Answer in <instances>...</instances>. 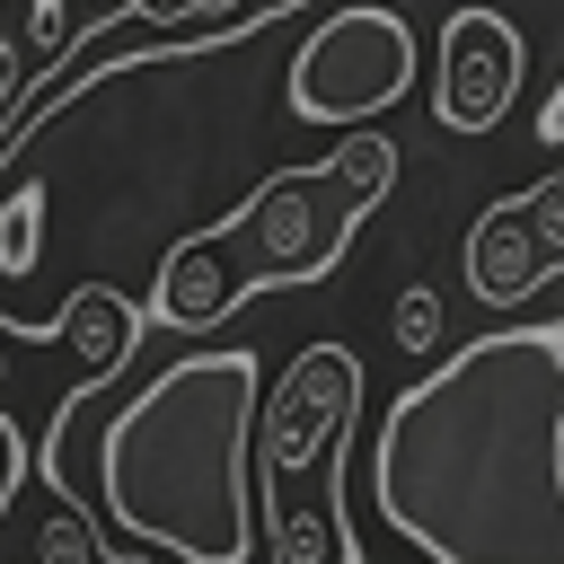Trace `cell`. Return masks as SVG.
I'll use <instances>...</instances> for the list:
<instances>
[{"instance_id": "6da1fadb", "label": "cell", "mask_w": 564, "mask_h": 564, "mask_svg": "<svg viewBox=\"0 0 564 564\" xmlns=\"http://www.w3.org/2000/svg\"><path fill=\"white\" fill-rule=\"evenodd\" d=\"M370 502L423 564H564V317L432 361L379 414Z\"/></svg>"}, {"instance_id": "7a4b0ae2", "label": "cell", "mask_w": 564, "mask_h": 564, "mask_svg": "<svg viewBox=\"0 0 564 564\" xmlns=\"http://www.w3.org/2000/svg\"><path fill=\"white\" fill-rule=\"evenodd\" d=\"M256 432H264V352L203 344L167 361L97 441V502L141 546L176 564H247L256 555Z\"/></svg>"}, {"instance_id": "3957f363", "label": "cell", "mask_w": 564, "mask_h": 564, "mask_svg": "<svg viewBox=\"0 0 564 564\" xmlns=\"http://www.w3.org/2000/svg\"><path fill=\"white\" fill-rule=\"evenodd\" d=\"M388 185H397V141H388V132H344L326 159L264 176L229 220L185 229V238L159 256L150 326H167V335H212L220 317H238V308L264 300V291L326 282V273L344 264L352 229L388 203Z\"/></svg>"}, {"instance_id": "277c9868", "label": "cell", "mask_w": 564, "mask_h": 564, "mask_svg": "<svg viewBox=\"0 0 564 564\" xmlns=\"http://www.w3.org/2000/svg\"><path fill=\"white\" fill-rule=\"evenodd\" d=\"M423 70V44L397 9L352 0L335 18H317L282 70V115L291 123H326V132H370Z\"/></svg>"}, {"instance_id": "5b68a950", "label": "cell", "mask_w": 564, "mask_h": 564, "mask_svg": "<svg viewBox=\"0 0 564 564\" xmlns=\"http://www.w3.org/2000/svg\"><path fill=\"white\" fill-rule=\"evenodd\" d=\"M352 423H361V352L352 344H300L282 361V388H264V432H256L264 494L326 467L352 441Z\"/></svg>"}, {"instance_id": "8992f818", "label": "cell", "mask_w": 564, "mask_h": 564, "mask_svg": "<svg viewBox=\"0 0 564 564\" xmlns=\"http://www.w3.org/2000/svg\"><path fill=\"white\" fill-rule=\"evenodd\" d=\"M520 26L502 9H449L441 62H432V123L441 132H494L520 97Z\"/></svg>"}, {"instance_id": "52a82bcc", "label": "cell", "mask_w": 564, "mask_h": 564, "mask_svg": "<svg viewBox=\"0 0 564 564\" xmlns=\"http://www.w3.org/2000/svg\"><path fill=\"white\" fill-rule=\"evenodd\" d=\"M467 291L494 308V317H511V308H529L538 300V282H555V264H546V247H538V229L520 220V203H494L476 229H467Z\"/></svg>"}, {"instance_id": "ba28073f", "label": "cell", "mask_w": 564, "mask_h": 564, "mask_svg": "<svg viewBox=\"0 0 564 564\" xmlns=\"http://www.w3.org/2000/svg\"><path fill=\"white\" fill-rule=\"evenodd\" d=\"M62 326H70V361H79V388H70V405L88 397V388H106L123 361H132V344H141V300H123V291H106V282H79L70 300H62Z\"/></svg>"}, {"instance_id": "9c48e42d", "label": "cell", "mask_w": 564, "mask_h": 564, "mask_svg": "<svg viewBox=\"0 0 564 564\" xmlns=\"http://www.w3.org/2000/svg\"><path fill=\"white\" fill-rule=\"evenodd\" d=\"M273 564H361L352 546V476H335L317 502H273Z\"/></svg>"}, {"instance_id": "30bf717a", "label": "cell", "mask_w": 564, "mask_h": 564, "mask_svg": "<svg viewBox=\"0 0 564 564\" xmlns=\"http://www.w3.org/2000/svg\"><path fill=\"white\" fill-rule=\"evenodd\" d=\"M388 335H397V352H441V335H449V317H441V291L432 282H405L397 291V317H388Z\"/></svg>"}, {"instance_id": "8fae6325", "label": "cell", "mask_w": 564, "mask_h": 564, "mask_svg": "<svg viewBox=\"0 0 564 564\" xmlns=\"http://www.w3.org/2000/svg\"><path fill=\"white\" fill-rule=\"evenodd\" d=\"M35 564H97V520L79 502H62L44 529H35Z\"/></svg>"}, {"instance_id": "7c38bea8", "label": "cell", "mask_w": 564, "mask_h": 564, "mask_svg": "<svg viewBox=\"0 0 564 564\" xmlns=\"http://www.w3.org/2000/svg\"><path fill=\"white\" fill-rule=\"evenodd\" d=\"M520 203V220L538 229V247H546V264L564 273V176H546V185H529V194H511Z\"/></svg>"}, {"instance_id": "4fadbf2b", "label": "cell", "mask_w": 564, "mask_h": 564, "mask_svg": "<svg viewBox=\"0 0 564 564\" xmlns=\"http://www.w3.org/2000/svg\"><path fill=\"white\" fill-rule=\"evenodd\" d=\"M26 485V441H18V423L0 414V511H9V494Z\"/></svg>"}, {"instance_id": "5bb4252c", "label": "cell", "mask_w": 564, "mask_h": 564, "mask_svg": "<svg viewBox=\"0 0 564 564\" xmlns=\"http://www.w3.org/2000/svg\"><path fill=\"white\" fill-rule=\"evenodd\" d=\"M538 141H546V150H564V79H555V88H546V106H538Z\"/></svg>"}, {"instance_id": "9a60e30c", "label": "cell", "mask_w": 564, "mask_h": 564, "mask_svg": "<svg viewBox=\"0 0 564 564\" xmlns=\"http://www.w3.org/2000/svg\"><path fill=\"white\" fill-rule=\"evenodd\" d=\"M0 388H9V370H0ZM0 414H9V405H0Z\"/></svg>"}, {"instance_id": "2e32d148", "label": "cell", "mask_w": 564, "mask_h": 564, "mask_svg": "<svg viewBox=\"0 0 564 564\" xmlns=\"http://www.w3.org/2000/svg\"><path fill=\"white\" fill-rule=\"evenodd\" d=\"M115 564H141V555H115Z\"/></svg>"}]
</instances>
